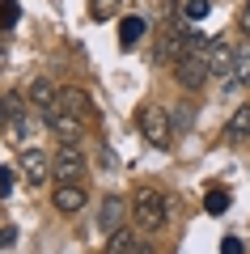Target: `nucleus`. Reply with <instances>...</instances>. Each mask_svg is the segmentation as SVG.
Masks as SVG:
<instances>
[{"label":"nucleus","mask_w":250,"mask_h":254,"mask_svg":"<svg viewBox=\"0 0 250 254\" xmlns=\"http://www.w3.org/2000/svg\"><path fill=\"white\" fill-rule=\"evenodd\" d=\"M187 51H191V30H178V26H170V30H161V38H157V51H153V60H157V64H178Z\"/></svg>","instance_id":"obj_4"},{"label":"nucleus","mask_w":250,"mask_h":254,"mask_svg":"<svg viewBox=\"0 0 250 254\" xmlns=\"http://www.w3.org/2000/svg\"><path fill=\"white\" fill-rule=\"evenodd\" d=\"M132 216L140 229H149V233H157V229H166V220H170V208H166V195L161 190H136L132 199Z\"/></svg>","instance_id":"obj_1"},{"label":"nucleus","mask_w":250,"mask_h":254,"mask_svg":"<svg viewBox=\"0 0 250 254\" xmlns=\"http://www.w3.org/2000/svg\"><path fill=\"white\" fill-rule=\"evenodd\" d=\"M51 174H55V182H81V174H85V153H81L77 144H64L60 153H55V161H51Z\"/></svg>","instance_id":"obj_5"},{"label":"nucleus","mask_w":250,"mask_h":254,"mask_svg":"<svg viewBox=\"0 0 250 254\" xmlns=\"http://www.w3.org/2000/svg\"><path fill=\"white\" fill-rule=\"evenodd\" d=\"M13 237H17V233H13V229H9V225L0 229V250H4V246H13Z\"/></svg>","instance_id":"obj_23"},{"label":"nucleus","mask_w":250,"mask_h":254,"mask_svg":"<svg viewBox=\"0 0 250 254\" xmlns=\"http://www.w3.org/2000/svg\"><path fill=\"white\" fill-rule=\"evenodd\" d=\"M204 208H208V216L229 212V190H225V187H212V190H208V199H204Z\"/></svg>","instance_id":"obj_17"},{"label":"nucleus","mask_w":250,"mask_h":254,"mask_svg":"<svg viewBox=\"0 0 250 254\" xmlns=\"http://www.w3.org/2000/svg\"><path fill=\"white\" fill-rule=\"evenodd\" d=\"M140 131H144V140H149V144L170 148V140H174V119H170V110L149 102V106L140 110Z\"/></svg>","instance_id":"obj_3"},{"label":"nucleus","mask_w":250,"mask_h":254,"mask_svg":"<svg viewBox=\"0 0 250 254\" xmlns=\"http://www.w3.org/2000/svg\"><path fill=\"white\" fill-rule=\"evenodd\" d=\"M225 136H229V140H250V106L233 110V119L225 123Z\"/></svg>","instance_id":"obj_14"},{"label":"nucleus","mask_w":250,"mask_h":254,"mask_svg":"<svg viewBox=\"0 0 250 254\" xmlns=\"http://www.w3.org/2000/svg\"><path fill=\"white\" fill-rule=\"evenodd\" d=\"M21 178H26L30 187H43V182L51 178V157H47L43 148H26V153H21Z\"/></svg>","instance_id":"obj_6"},{"label":"nucleus","mask_w":250,"mask_h":254,"mask_svg":"<svg viewBox=\"0 0 250 254\" xmlns=\"http://www.w3.org/2000/svg\"><path fill=\"white\" fill-rule=\"evenodd\" d=\"M144 26H149L144 17H123V26H119V43H123V47H136V43L144 38Z\"/></svg>","instance_id":"obj_15"},{"label":"nucleus","mask_w":250,"mask_h":254,"mask_svg":"<svg viewBox=\"0 0 250 254\" xmlns=\"http://www.w3.org/2000/svg\"><path fill=\"white\" fill-rule=\"evenodd\" d=\"M132 250H136V233L132 229H115L106 242V254H132Z\"/></svg>","instance_id":"obj_16"},{"label":"nucleus","mask_w":250,"mask_h":254,"mask_svg":"<svg viewBox=\"0 0 250 254\" xmlns=\"http://www.w3.org/2000/svg\"><path fill=\"white\" fill-rule=\"evenodd\" d=\"M47 127L55 131V140H60V144H77L81 131H85V127H81V115H68V110H60L55 119H47Z\"/></svg>","instance_id":"obj_9"},{"label":"nucleus","mask_w":250,"mask_h":254,"mask_svg":"<svg viewBox=\"0 0 250 254\" xmlns=\"http://www.w3.org/2000/svg\"><path fill=\"white\" fill-rule=\"evenodd\" d=\"M221 254H242V242H238V237H225V242H221Z\"/></svg>","instance_id":"obj_21"},{"label":"nucleus","mask_w":250,"mask_h":254,"mask_svg":"<svg viewBox=\"0 0 250 254\" xmlns=\"http://www.w3.org/2000/svg\"><path fill=\"white\" fill-rule=\"evenodd\" d=\"M208 76H212V68H208V47H191V51L174 64V81H178L182 89H199Z\"/></svg>","instance_id":"obj_2"},{"label":"nucleus","mask_w":250,"mask_h":254,"mask_svg":"<svg viewBox=\"0 0 250 254\" xmlns=\"http://www.w3.org/2000/svg\"><path fill=\"white\" fill-rule=\"evenodd\" d=\"M238 85H250V43L233 47V81H229V89H238Z\"/></svg>","instance_id":"obj_13"},{"label":"nucleus","mask_w":250,"mask_h":254,"mask_svg":"<svg viewBox=\"0 0 250 254\" xmlns=\"http://www.w3.org/2000/svg\"><path fill=\"white\" fill-rule=\"evenodd\" d=\"M238 26H242V34L250 38V4H246V9H242V17H238Z\"/></svg>","instance_id":"obj_22"},{"label":"nucleus","mask_w":250,"mask_h":254,"mask_svg":"<svg viewBox=\"0 0 250 254\" xmlns=\"http://www.w3.org/2000/svg\"><path fill=\"white\" fill-rule=\"evenodd\" d=\"M208 17V0H187V21H199Z\"/></svg>","instance_id":"obj_20"},{"label":"nucleus","mask_w":250,"mask_h":254,"mask_svg":"<svg viewBox=\"0 0 250 254\" xmlns=\"http://www.w3.org/2000/svg\"><path fill=\"white\" fill-rule=\"evenodd\" d=\"M123 195H102V208H98V225L106 229V233H115V229H123Z\"/></svg>","instance_id":"obj_10"},{"label":"nucleus","mask_w":250,"mask_h":254,"mask_svg":"<svg viewBox=\"0 0 250 254\" xmlns=\"http://www.w3.org/2000/svg\"><path fill=\"white\" fill-rule=\"evenodd\" d=\"M17 0H0V30H4V34H9L13 26H17Z\"/></svg>","instance_id":"obj_19"},{"label":"nucleus","mask_w":250,"mask_h":254,"mask_svg":"<svg viewBox=\"0 0 250 254\" xmlns=\"http://www.w3.org/2000/svg\"><path fill=\"white\" fill-rule=\"evenodd\" d=\"M60 110L85 119V110H89V93L81 89V85H64V89H60Z\"/></svg>","instance_id":"obj_12"},{"label":"nucleus","mask_w":250,"mask_h":254,"mask_svg":"<svg viewBox=\"0 0 250 254\" xmlns=\"http://www.w3.org/2000/svg\"><path fill=\"white\" fill-rule=\"evenodd\" d=\"M26 102L21 93H9V98H0V106H4V123L13 127V131H26Z\"/></svg>","instance_id":"obj_11"},{"label":"nucleus","mask_w":250,"mask_h":254,"mask_svg":"<svg viewBox=\"0 0 250 254\" xmlns=\"http://www.w3.org/2000/svg\"><path fill=\"white\" fill-rule=\"evenodd\" d=\"M85 187L81 182H55V195H51V203H55V212H64V216H72V212H81L85 208Z\"/></svg>","instance_id":"obj_8"},{"label":"nucleus","mask_w":250,"mask_h":254,"mask_svg":"<svg viewBox=\"0 0 250 254\" xmlns=\"http://www.w3.org/2000/svg\"><path fill=\"white\" fill-rule=\"evenodd\" d=\"M208 68H212V76H221L225 89H229V81H233V47L225 43V38H212V43H208Z\"/></svg>","instance_id":"obj_7"},{"label":"nucleus","mask_w":250,"mask_h":254,"mask_svg":"<svg viewBox=\"0 0 250 254\" xmlns=\"http://www.w3.org/2000/svg\"><path fill=\"white\" fill-rule=\"evenodd\" d=\"M119 13V0H89V17L93 21H110Z\"/></svg>","instance_id":"obj_18"}]
</instances>
